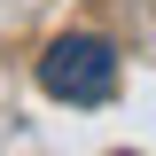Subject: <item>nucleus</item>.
<instances>
[{
	"label": "nucleus",
	"mask_w": 156,
	"mask_h": 156,
	"mask_svg": "<svg viewBox=\"0 0 156 156\" xmlns=\"http://www.w3.org/2000/svg\"><path fill=\"white\" fill-rule=\"evenodd\" d=\"M39 86L70 109H94V101L117 94V47L101 31H62L47 55H39Z\"/></svg>",
	"instance_id": "f257e3e1"
},
{
	"label": "nucleus",
	"mask_w": 156,
	"mask_h": 156,
	"mask_svg": "<svg viewBox=\"0 0 156 156\" xmlns=\"http://www.w3.org/2000/svg\"><path fill=\"white\" fill-rule=\"evenodd\" d=\"M117 156H125V148H117Z\"/></svg>",
	"instance_id": "f03ea898"
}]
</instances>
